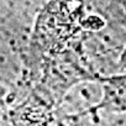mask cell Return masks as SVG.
Wrapping results in <instances>:
<instances>
[{"label": "cell", "instance_id": "6da1fadb", "mask_svg": "<svg viewBox=\"0 0 126 126\" xmlns=\"http://www.w3.org/2000/svg\"><path fill=\"white\" fill-rule=\"evenodd\" d=\"M104 85L95 78L72 84L56 103L57 112L64 119H76L98 110L103 103Z\"/></svg>", "mask_w": 126, "mask_h": 126}]
</instances>
